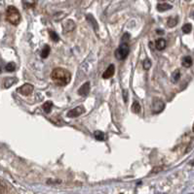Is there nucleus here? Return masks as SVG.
<instances>
[{
    "label": "nucleus",
    "instance_id": "24",
    "mask_svg": "<svg viewBox=\"0 0 194 194\" xmlns=\"http://www.w3.org/2000/svg\"><path fill=\"white\" fill-rule=\"evenodd\" d=\"M49 35H50L51 39L54 41V42H59V40H60V38H59V35H58L55 31L50 30V31H49Z\"/></svg>",
    "mask_w": 194,
    "mask_h": 194
},
{
    "label": "nucleus",
    "instance_id": "26",
    "mask_svg": "<svg viewBox=\"0 0 194 194\" xmlns=\"http://www.w3.org/2000/svg\"><path fill=\"white\" fill-rule=\"evenodd\" d=\"M129 40H130V34H129V33H125V34H124V35L122 36L121 42H122V43H127Z\"/></svg>",
    "mask_w": 194,
    "mask_h": 194
},
{
    "label": "nucleus",
    "instance_id": "20",
    "mask_svg": "<svg viewBox=\"0 0 194 194\" xmlns=\"http://www.w3.org/2000/svg\"><path fill=\"white\" fill-rule=\"evenodd\" d=\"M177 18H169L168 19V22H167V24H168V26L169 27H174L177 25Z\"/></svg>",
    "mask_w": 194,
    "mask_h": 194
},
{
    "label": "nucleus",
    "instance_id": "30",
    "mask_svg": "<svg viewBox=\"0 0 194 194\" xmlns=\"http://www.w3.org/2000/svg\"><path fill=\"white\" fill-rule=\"evenodd\" d=\"M192 130H193V132H194V123H193V127H192Z\"/></svg>",
    "mask_w": 194,
    "mask_h": 194
},
{
    "label": "nucleus",
    "instance_id": "9",
    "mask_svg": "<svg viewBox=\"0 0 194 194\" xmlns=\"http://www.w3.org/2000/svg\"><path fill=\"white\" fill-rule=\"evenodd\" d=\"M75 22H73L72 19H67V22L64 23V33H67L74 30L75 28Z\"/></svg>",
    "mask_w": 194,
    "mask_h": 194
},
{
    "label": "nucleus",
    "instance_id": "28",
    "mask_svg": "<svg viewBox=\"0 0 194 194\" xmlns=\"http://www.w3.org/2000/svg\"><path fill=\"white\" fill-rule=\"evenodd\" d=\"M5 192V187H4V185L0 184V194H3Z\"/></svg>",
    "mask_w": 194,
    "mask_h": 194
},
{
    "label": "nucleus",
    "instance_id": "12",
    "mask_svg": "<svg viewBox=\"0 0 194 194\" xmlns=\"http://www.w3.org/2000/svg\"><path fill=\"white\" fill-rule=\"evenodd\" d=\"M18 80L16 79V78H8V79H6L5 81H4V88H11L12 85H13L14 84H16V82H17Z\"/></svg>",
    "mask_w": 194,
    "mask_h": 194
},
{
    "label": "nucleus",
    "instance_id": "1",
    "mask_svg": "<svg viewBox=\"0 0 194 194\" xmlns=\"http://www.w3.org/2000/svg\"><path fill=\"white\" fill-rule=\"evenodd\" d=\"M51 78L57 85L64 86L71 80V74L64 68H56L53 70Z\"/></svg>",
    "mask_w": 194,
    "mask_h": 194
},
{
    "label": "nucleus",
    "instance_id": "3",
    "mask_svg": "<svg viewBox=\"0 0 194 194\" xmlns=\"http://www.w3.org/2000/svg\"><path fill=\"white\" fill-rule=\"evenodd\" d=\"M129 55V46L127 43H122L115 51V57L118 60H124Z\"/></svg>",
    "mask_w": 194,
    "mask_h": 194
},
{
    "label": "nucleus",
    "instance_id": "31",
    "mask_svg": "<svg viewBox=\"0 0 194 194\" xmlns=\"http://www.w3.org/2000/svg\"><path fill=\"white\" fill-rule=\"evenodd\" d=\"M1 71H2V69H1V65H0V72H1Z\"/></svg>",
    "mask_w": 194,
    "mask_h": 194
},
{
    "label": "nucleus",
    "instance_id": "16",
    "mask_svg": "<svg viewBox=\"0 0 194 194\" xmlns=\"http://www.w3.org/2000/svg\"><path fill=\"white\" fill-rule=\"evenodd\" d=\"M42 108L44 110V112L46 113V114H49L52 111V108H53V103L52 101H47V102H45L43 106H42Z\"/></svg>",
    "mask_w": 194,
    "mask_h": 194
},
{
    "label": "nucleus",
    "instance_id": "5",
    "mask_svg": "<svg viewBox=\"0 0 194 194\" xmlns=\"http://www.w3.org/2000/svg\"><path fill=\"white\" fill-rule=\"evenodd\" d=\"M17 91L22 95L27 96L33 91V85L31 84H24L22 86H20L19 88H17Z\"/></svg>",
    "mask_w": 194,
    "mask_h": 194
},
{
    "label": "nucleus",
    "instance_id": "18",
    "mask_svg": "<svg viewBox=\"0 0 194 194\" xmlns=\"http://www.w3.org/2000/svg\"><path fill=\"white\" fill-rule=\"evenodd\" d=\"M180 78V70H175V71L173 72V74H172V78H171L172 82H174V84H176V82H179Z\"/></svg>",
    "mask_w": 194,
    "mask_h": 194
},
{
    "label": "nucleus",
    "instance_id": "2",
    "mask_svg": "<svg viewBox=\"0 0 194 194\" xmlns=\"http://www.w3.org/2000/svg\"><path fill=\"white\" fill-rule=\"evenodd\" d=\"M6 19L13 25H18L20 22V14L14 6H9L6 10Z\"/></svg>",
    "mask_w": 194,
    "mask_h": 194
},
{
    "label": "nucleus",
    "instance_id": "14",
    "mask_svg": "<svg viewBox=\"0 0 194 194\" xmlns=\"http://www.w3.org/2000/svg\"><path fill=\"white\" fill-rule=\"evenodd\" d=\"M172 9V5L170 4H167V3H160L157 5V10L159 12H165V11H168Z\"/></svg>",
    "mask_w": 194,
    "mask_h": 194
},
{
    "label": "nucleus",
    "instance_id": "33",
    "mask_svg": "<svg viewBox=\"0 0 194 194\" xmlns=\"http://www.w3.org/2000/svg\"><path fill=\"white\" fill-rule=\"evenodd\" d=\"M160 1H164V0H160Z\"/></svg>",
    "mask_w": 194,
    "mask_h": 194
},
{
    "label": "nucleus",
    "instance_id": "29",
    "mask_svg": "<svg viewBox=\"0 0 194 194\" xmlns=\"http://www.w3.org/2000/svg\"><path fill=\"white\" fill-rule=\"evenodd\" d=\"M156 32H157V34H163V33H164V31H163V30H159V29H158V30H156Z\"/></svg>",
    "mask_w": 194,
    "mask_h": 194
},
{
    "label": "nucleus",
    "instance_id": "22",
    "mask_svg": "<svg viewBox=\"0 0 194 194\" xmlns=\"http://www.w3.org/2000/svg\"><path fill=\"white\" fill-rule=\"evenodd\" d=\"M36 1H37V0H23V5L26 7H27V8L34 7Z\"/></svg>",
    "mask_w": 194,
    "mask_h": 194
},
{
    "label": "nucleus",
    "instance_id": "8",
    "mask_svg": "<svg viewBox=\"0 0 194 194\" xmlns=\"http://www.w3.org/2000/svg\"><path fill=\"white\" fill-rule=\"evenodd\" d=\"M114 73H115V66L113 64H110L104 72V74H102V79H105V80L109 79V78H111L114 75Z\"/></svg>",
    "mask_w": 194,
    "mask_h": 194
},
{
    "label": "nucleus",
    "instance_id": "23",
    "mask_svg": "<svg viewBox=\"0 0 194 194\" xmlns=\"http://www.w3.org/2000/svg\"><path fill=\"white\" fill-rule=\"evenodd\" d=\"M192 29V25L190 23H185L184 25L183 26V32L185 33V34H188V33L191 32Z\"/></svg>",
    "mask_w": 194,
    "mask_h": 194
},
{
    "label": "nucleus",
    "instance_id": "6",
    "mask_svg": "<svg viewBox=\"0 0 194 194\" xmlns=\"http://www.w3.org/2000/svg\"><path fill=\"white\" fill-rule=\"evenodd\" d=\"M84 113H85V108H84V107L83 106H77L74 109L69 111V112L67 113V117L68 118H77V117H79L80 115L84 114Z\"/></svg>",
    "mask_w": 194,
    "mask_h": 194
},
{
    "label": "nucleus",
    "instance_id": "15",
    "mask_svg": "<svg viewBox=\"0 0 194 194\" xmlns=\"http://www.w3.org/2000/svg\"><path fill=\"white\" fill-rule=\"evenodd\" d=\"M94 136H95V138H96V140H98V141H105V135L104 132L101 131V130L95 131Z\"/></svg>",
    "mask_w": 194,
    "mask_h": 194
},
{
    "label": "nucleus",
    "instance_id": "17",
    "mask_svg": "<svg viewBox=\"0 0 194 194\" xmlns=\"http://www.w3.org/2000/svg\"><path fill=\"white\" fill-rule=\"evenodd\" d=\"M49 53H50V47H49L48 45H45L44 48L42 49V51H41L40 55L42 58H47Z\"/></svg>",
    "mask_w": 194,
    "mask_h": 194
},
{
    "label": "nucleus",
    "instance_id": "25",
    "mask_svg": "<svg viewBox=\"0 0 194 194\" xmlns=\"http://www.w3.org/2000/svg\"><path fill=\"white\" fill-rule=\"evenodd\" d=\"M142 66H143V69L144 70H148V69L151 67V61L148 59V58H146V59L142 61Z\"/></svg>",
    "mask_w": 194,
    "mask_h": 194
},
{
    "label": "nucleus",
    "instance_id": "13",
    "mask_svg": "<svg viewBox=\"0 0 194 194\" xmlns=\"http://www.w3.org/2000/svg\"><path fill=\"white\" fill-rule=\"evenodd\" d=\"M181 65L183 66V67H190V66L192 65V58L190 56H184L183 60H181Z\"/></svg>",
    "mask_w": 194,
    "mask_h": 194
},
{
    "label": "nucleus",
    "instance_id": "27",
    "mask_svg": "<svg viewBox=\"0 0 194 194\" xmlns=\"http://www.w3.org/2000/svg\"><path fill=\"white\" fill-rule=\"evenodd\" d=\"M123 98H124V102L128 101V92H127V90H123Z\"/></svg>",
    "mask_w": 194,
    "mask_h": 194
},
{
    "label": "nucleus",
    "instance_id": "11",
    "mask_svg": "<svg viewBox=\"0 0 194 194\" xmlns=\"http://www.w3.org/2000/svg\"><path fill=\"white\" fill-rule=\"evenodd\" d=\"M86 19H87V20L88 22L92 24V26L94 27V29L95 30H98L99 29V25H98V23H97V20L94 19V16H92V15H87L86 16Z\"/></svg>",
    "mask_w": 194,
    "mask_h": 194
},
{
    "label": "nucleus",
    "instance_id": "19",
    "mask_svg": "<svg viewBox=\"0 0 194 194\" xmlns=\"http://www.w3.org/2000/svg\"><path fill=\"white\" fill-rule=\"evenodd\" d=\"M132 111L135 114H139L141 112V105H139V103L138 101H135L133 103V105H132Z\"/></svg>",
    "mask_w": 194,
    "mask_h": 194
},
{
    "label": "nucleus",
    "instance_id": "10",
    "mask_svg": "<svg viewBox=\"0 0 194 194\" xmlns=\"http://www.w3.org/2000/svg\"><path fill=\"white\" fill-rule=\"evenodd\" d=\"M155 48L158 51H163V49L166 48V41H165L163 38L157 39L155 41Z\"/></svg>",
    "mask_w": 194,
    "mask_h": 194
},
{
    "label": "nucleus",
    "instance_id": "7",
    "mask_svg": "<svg viewBox=\"0 0 194 194\" xmlns=\"http://www.w3.org/2000/svg\"><path fill=\"white\" fill-rule=\"evenodd\" d=\"M90 88H91L90 82H86L80 86L79 89H78V94H79L80 96H87L90 92Z\"/></svg>",
    "mask_w": 194,
    "mask_h": 194
},
{
    "label": "nucleus",
    "instance_id": "32",
    "mask_svg": "<svg viewBox=\"0 0 194 194\" xmlns=\"http://www.w3.org/2000/svg\"><path fill=\"white\" fill-rule=\"evenodd\" d=\"M186 1H190V0H186Z\"/></svg>",
    "mask_w": 194,
    "mask_h": 194
},
{
    "label": "nucleus",
    "instance_id": "21",
    "mask_svg": "<svg viewBox=\"0 0 194 194\" xmlns=\"http://www.w3.org/2000/svg\"><path fill=\"white\" fill-rule=\"evenodd\" d=\"M16 68H17V66H16V64L14 62H9L5 66V69H6L7 72H14Z\"/></svg>",
    "mask_w": 194,
    "mask_h": 194
},
{
    "label": "nucleus",
    "instance_id": "4",
    "mask_svg": "<svg viewBox=\"0 0 194 194\" xmlns=\"http://www.w3.org/2000/svg\"><path fill=\"white\" fill-rule=\"evenodd\" d=\"M165 108V103L160 100V99H154L151 105V110L153 114H159L161 113Z\"/></svg>",
    "mask_w": 194,
    "mask_h": 194
}]
</instances>
